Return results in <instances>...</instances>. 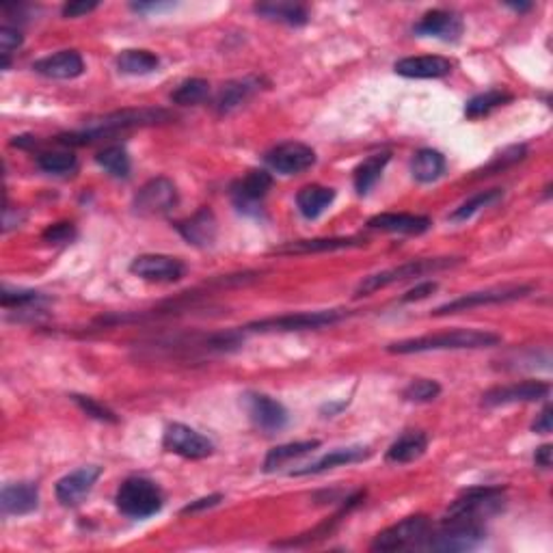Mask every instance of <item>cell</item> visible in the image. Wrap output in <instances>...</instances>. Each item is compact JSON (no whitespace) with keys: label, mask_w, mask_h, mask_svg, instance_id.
<instances>
[{"label":"cell","mask_w":553,"mask_h":553,"mask_svg":"<svg viewBox=\"0 0 553 553\" xmlns=\"http://www.w3.org/2000/svg\"><path fill=\"white\" fill-rule=\"evenodd\" d=\"M502 342L497 333L480 331V329H454V331L422 335V338L402 339L387 346L393 355H413V352H433V350H474L488 349Z\"/></svg>","instance_id":"cell-1"},{"label":"cell","mask_w":553,"mask_h":553,"mask_svg":"<svg viewBox=\"0 0 553 553\" xmlns=\"http://www.w3.org/2000/svg\"><path fill=\"white\" fill-rule=\"evenodd\" d=\"M169 113L161 109H143V110H121V113L109 115L104 120H98L89 123L85 130L61 134V143L66 145H89L96 141L110 137V134L130 130V128L139 126H151V123L167 121Z\"/></svg>","instance_id":"cell-2"},{"label":"cell","mask_w":553,"mask_h":553,"mask_svg":"<svg viewBox=\"0 0 553 553\" xmlns=\"http://www.w3.org/2000/svg\"><path fill=\"white\" fill-rule=\"evenodd\" d=\"M504 508L502 486H478L469 488L450 506L443 523H478L480 519L499 513Z\"/></svg>","instance_id":"cell-3"},{"label":"cell","mask_w":553,"mask_h":553,"mask_svg":"<svg viewBox=\"0 0 553 553\" xmlns=\"http://www.w3.org/2000/svg\"><path fill=\"white\" fill-rule=\"evenodd\" d=\"M117 510L130 519H147L161 513L164 496L156 482L147 478H128L115 496Z\"/></svg>","instance_id":"cell-4"},{"label":"cell","mask_w":553,"mask_h":553,"mask_svg":"<svg viewBox=\"0 0 553 553\" xmlns=\"http://www.w3.org/2000/svg\"><path fill=\"white\" fill-rule=\"evenodd\" d=\"M458 262L461 260H456V257H423V260H413L407 264H400V266L381 270V273L366 276V279L357 286L355 297H368V294L379 292V290H382V287H387L391 284H400V281L413 279V276H422L428 273H437V270H443V268H452Z\"/></svg>","instance_id":"cell-5"},{"label":"cell","mask_w":553,"mask_h":553,"mask_svg":"<svg viewBox=\"0 0 553 553\" xmlns=\"http://www.w3.org/2000/svg\"><path fill=\"white\" fill-rule=\"evenodd\" d=\"M349 311L344 309H320V311H301V314H286L264 318V320L246 325V331L253 333H284V331H308V329L331 327L335 322L344 320Z\"/></svg>","instance_id":"cell-6"},{"label":"cell","mask_w":553,"mask_h":553,"mask_svg":"<svg viewBox=\"0 0 553 553\" xmlns=\"http://www.w3.org/2000/svg\"><path fill=\"white\" fill-rule=\"evenodd\" d=\"M428 527H431L428 516H423V515L407 516V519L396 523V526L382 529L379 537L374 538V543L370 549L381 551V553L409 549V547L420 545L422 540L426 538Z\"/></svg>","instance_id":"cell-7"},{"label":"cell","mask_w":553,"mask_h":553,"mask_svg":"<svg viewBox=\"0 0 553 553\" xmlns=\"http://www.w3.org/2000/svg\"><path fill=\"white\" fill-rule=\"evenodd\" d=\"M426 547L433 551L456 553V551H472L486 538L485 529L480 523H443V529L433 537L426 534Z\"/></svg>","instance_id":"cell-8"},{"label":"cell","mask_w":553,"mask_h":553,"mask_svg":"<svg viewBox=\"0 0 553 553\" xmlns=\"http://www.w3.org/2000/svg\"><path fill=\"white\" fill-rule=\"evenodd\" d=\"M532 292L529 286H504V287H488V290L464 294L461 298L441 305L433 311L434 316H448V314H458V311H469L475 308H485V305H497V303H510L516 298L527 297Z\"/></svg>","instance_id":"cell-9"},{"label":"cell","mask_w":553,"mask_h":553,"mask_svg":"<svg viewBox=\"0 0 553 553\" xmlns=\"http://www.w3.org/2000/svg\"><path fill=\"white\" fill-rule=\"evenodd\" d=\"M175 205H178V188L167 178L150 180L134 197V210L141 216H162Z\"/></svg>","instance_id":"cell-10"},{"label":"cell","mask_w":553,"mask_h":553,"mask_svg":"<svg viewBox=\"0 0 553 553\" xmlns=\"http://www.w3.org/2000/svg\"><path fill=\"white\" fill-rule=\"evenodd\" d=\"M273 186V175L266 169H253L232 184V202L240 212L260 214V205Z\"/></svg>","instance_id":"cell-11"},{"label":"cell","mask_w":553,"mask_h":553,"mask_svg":"<svg viewBox=\"0 0 553 553\" xmlns=\"http://www.w3.org/2000/svg\"><path fill=\"white\" fill-rule=\"evenodd\" d=\"M162 445L167 452L193 458V461H202V458H208L214 452V443L208 437H203L195 428L184 426V423H172L164 433Z\"/></svg>","instance_id":"cell-12"},{"label":"cell","mask_w":553,"mask_h":553,"mask_svg":"<svg viewBox=\"0 0 553 553\" xmlns=\"http://www.w3.org/2000/svg\"><path fill=\"white\" fill-rule=\"evenodd\" d=\"M264 161H266L268 167L276 173L297 175L308 172L309 167H314L316 151L311 150L309 145L290 141V143H281L273 147V150L264 156Z\"/></svg>","instance_id":"cell-13"},{"label":"cell","mask_w":553,"mask_h":553,"mask_svg":"<svg viewBox=\"0 0 553 553\" xmlns=\"http://www.w3.org/2000/svg\"><path fill=\"white\" fill-rule=\"evenodd\" d=\"M130 273L145 281H161V284H172L184 276L186 268L178 257L161 256V253H145V256L134 257L130 264Z\"/></svg>","instance_id":"cell-14"},{"label":"cell","mask_w":553,"mask_h":553,"mask_svg":"<svg viewBox=\"0 0 553 553\" xmlns=\"http://www.w3.org/2000/svg\"><path fill=\"white\" fill-rule=\"evenodd\" d=\"M246 411L257 428L264 433H279L287 426V411L281 402L266 393H246Z\"/></svg>","instance_id":"cell-15"},{"label":"cell","mask_w":553,"mask_h":553,"mask_svg":"<svg viewBox=\"0 0 553 553\" xmlns=\"http://www.w3.org/2000/svg\"><path fill=\"white\" fill-rule=\"evenodd\" d=\"M549 393V382L543 381H523L515 382V385L496 387V390L486 391L482 396V404L485 407H504V404H516V402H537V400L545 398Z\"/></svg>","instance_id":"cell-16"},{"label":"cell","mask_w":553,"mask_h":553,"mask_svg":"<svg viewBox=\"0 0 553 553\" xmlns=\"http://www.w3.org/2000/svg\"><path fill=\"white\" fill-rule=\"evenodd\" d=\"M102 475V467L98 464H89V467H80L76 472L63 475L61 480L57 482V499L63 506H78L82 499H85L96 486V482Z\"/></svg>","instance_id":"cell-17"},{"label":"cell","mask_w":553,"mask_h":553,"mask_svg":"<svg viewBox=\"0 0 553 553\" xmlns=\"http://www.w3.org/2000/svg\"><path fill=\"white\" fill-rule=\"evenodd\" d=\"M415 35H422V37H437L443 41H456L463 33V22L461 17L452 11L445 9H433L428 14H423V17L417 25L413 26Z\"/></svg>","instance_id":"cell-18"},{"label":"cell","mask_w":553,"mask_h":553,"mask_svg":"<svg viewBox=\"0 0 553 553\" xmlns=\"http://www.w3.org/2000/svg\"><path fill=\"white\" fill-rule=\"evenodd\" d=\"M33 69L46 78L72 80L85 72V61L76 50H61L33 63Z\"/></svg>","instance_id":"cell-19"},{"label":"cell","mask_w":553,"mask_h":553,"mask_svg":"<svg viewBox=\"0 0 553 553\" xmlns=\"http://www.w3.org/2000/svg\"><path fill=\"white\" fill-rule=\"evenodd\" d=\"M370 229H381V232L391 234H409V236H420L433 227V221L428 216L407 214V212H385L376 214L368 221Z\"/></svg>","instance_id":"cell-20"},{"label":"cell","mask_w":553,"mask_h":553,"mask_svg":"<svg viewBox=\"0 0 553 553\" xmlns=\"http://www.w3.org/2000/svg\"><path fill=\"white\" fill-rule=\"evenodd\" d=\"M454 68V63L445 57L428 55V57H407L400 58L393 66L396 74L404 76V78H441L448 76Z\"/></svg>","instance_id":"cell-21"},{"label":"cell","mask_w":553,"mask_h":553,"mask_svg":"<svg viewBox=\"0 0 553 553\" xmlns=\"http://www.w3.org/2000/svg\"><path fill=\"white\" fill-rule=\"evenodd\" d=\"M39 504V491L33 482H14L5 485L0 493V506L3 513L11 516H22L33 513Z\"/></svg>","instance_id":"cell-22"},{"label":"cell","mask_w":553,"mask_h":553,"mask_svg":"<svg viewBox=\"0 0 553 553\" xmlns=\"http://www.w3.org/2000/svg\"><path fill=\"white\" fill-rule=\"evenodd\" d=\"M178 232L188 245L210 246L216 238V216L210 208H202L191 219L178 223Z\"/></svg>","instance_id":"cell-23"},{"label":"cell","mask_w":553,"mask_h":553,"mask_svg":"<svg viewBox=\"0 0 553 553\" xmlns=\"http://www.w3.org/2000/svg\"><path fill=\"white\" fill-rule=\"evenodd\" d=\"M370 454H372V450H370L368 445H349V448H338V450L329 452V454H325L322 458H318L316 463L308 464V467L297 469V472H292V475L322 474V472H329V469L342 467V464L366 461V458H370Z\"/></svg>","instance_id":"cell-24"},{"label":"cell","mask_w":553,"mask_h":553,"mask_svg":"<svg viewBox=\"0 0 553 553\" xmlns=\"http://www.w3.org/2000/svg\"><path fill=\"white\" fill-rule=\"evenodd\" d=\"M363 245H366V240L361 238H314V240H297V243L279 246V249H275V253H279V256H308V253L357 249V246Z\"/></svg>","instance_id":"cell-25"},{"label":"cell","mask_w":553,"mask_h":553,"mask_svg":"<svg viewBox=\"0 0 553 553\" xmlns=\"http://www.w3.org/2000/svg\"><path fill=\"white\" fill-rule=\"evenodd\" d=\"M428 448V437L420 431H409L404 433L398 441H393L387 450V463H413L417 458L423 456V452Z\"/></svg>","instance_id":"cell-26"},{"label":"cell","mask_w":553,"mask_h":553,"mask_svg":"<svg viewBox=\"0 0 553 553\" xmlns=\"http://www.w3.org/2000/svg\"><path fill=\"white\" fill-rule=\"evenodd\" d=\"M335 191L333 188L320 186V184H309L303 186L297 195V208L305 219H318V216L325 212L329 205L333 203Z\"/></svg>","instance_id":"cell-27"},{"label":"cell","mask_w":553,"mask_h":553,"mask_svg":"<svg viewBox=\"0 0 553 553\" xmlns=\"http://www.w3.org/2000/svg\"><path fill=\"white\" fill-rule=\"evenodd\" d=\"M256 14H260L266 20L281 22L287 26H303L308 25L309 14L303 5L294 3H260L256 5Z\"/></svg>","instance_id":"cell-28"},{"label":"cell","mask_w":553,"mask_h":553,"mask_svg":"<svg viewBox=\"0 0 553 553\" xmlns=\"http://www.w3.org/2000/svg\"><path fill=\"white\" fill-rule=\"evenodd\" d=\"M260 89V80L257 78H245V80H234L225 85L219 93L216 99V110L219 113H232L238 106H243L253 93Z\"/></svg>","instance_id":"cell-29"},{"label":"cell","mask_w":553,"mask_h":553,"mask_svg":"<svg viewBox=\"0 0 553 553\" xmlns=\"http://www.w3.org/2000/svg\"><path fill=\"white\" fill-rule=\"evenodd\" d=\"M411 173L422 184H431L445 173V156L437 150L415 151L413 161H411Z\"/></svg>","instance_id":"cell-30"},{"label":"cell","mask_w":553,"mask_h":553,"mask_svg":"<svg viewBox=\"0 0 553 553\" xmlns=\"http://www.w3.org/2000/svg\"><path fill=\"white\" fill-rule=\"evenodd\" d=\"M391 154H387V151H382V154H374L368 156L366 161L359 162V167L355 169V188L359 195H368L370 191H372V186L376 182L381 180L382 172H385V167L390 164Z\"/></svg>","instance_id":"cell-31"},{"label":"cell","mask_w":553,"mask_h":553,"mask_svg":"<svg viewBox=\"0 0 553 553\" xmlns=\"http://www.w3.org/2000/svg\"><path fill=\"white\" fill-rule=\"evenodd\" d=\"M316 448H320V441L311 439V441H297V443H286L279 445V448H273L264 458V472H275V469L284 467L286 463L294 461V458L309 454Z\"/></svg>","instance_id":"cell-32"},{"label":"cell","mask_w":553,"mask_h":553,"mask_svg":"<svg viewBox=\"0 0 553 553\" xmlns=\"http://www.w3.org/2000/svg\"><path fill=\"white\" fill-rule=\"evenodd\" d=\"M158 66H161V58L150 50L132 48V50H123L121 55L117 57V68H120V72L130 76L151 74L154 69H158Z\"/></svg>","instance_id":"cell-33"},{"label":"cell","mask_w":553,"mask_h":553,"mask_svg":"<svg viewBox=\"0 0 553 553\" xmlns=\"http://www.w3.org/2000/svg\"><path fill=\"white\" fill-rule=\"evenodd\" d=\"M96 162L104 169L106 173H110L113 178H128L130 175V156L123 150L121 145H110L104 147L102 151L96 156Z\"/></svg>","instance_id":"cell-34"},{"label":"cell","mask_w":553,"mask_h":553,"mask_svg":"<svg viewBox=\"0 0 553 553\" xmlns=\"http://www.w3.org/2000/svg\"><path fill=\"white\" fill-rule=\"evenodd\" d=\"M510 99H513L510 93L499 91V89L480 93V96H474L467 102V106H464V115H467L469 120H480V117H486L488 113H493V110L499 109V106L508 104Z\"/></svg>","instance_id":"cell-35"},{"label":"cell","mask_w":553,"mask_h":553,"mask_svg":"<svg viewBox=\"0 0 553 553\" xmlns=\"http://www.w3.org/2000/svg\"><path fill=\"white\" fill-rule=\"evenodd\" d=\"M499 199H502V191H499V188H491V191H482V193H478V195H474L472 199H469V202H464V203L458 205V208L450 214V221L452 223L469 221L474 214H478L480 210L488 208V205H493L496 202H499Z\"/></svg>","instance_id":"cell-36"},{"label":"cell","mask_w":553,"mask_h":553,"mask_svg":"<svg viewBox=\"0 0 553 553\" xmlns=\"http://www.w3.org/2000/svg\"><path fill=\"white\" fill-rule=\"evenodd\" d=\"M208 93H210L208 80L191 78L182 82L178 89L172 93V102L180 106H195L199 102H203V99L208 98Z\"/></svg>","instance_id":"cell-37"},{"label":"cell","mask_w":553,"mask_h":553,"mask_svg":"<svg viewBox=\"0 0 553 553\" xmlns=\"http://www.w3.org/2000/svg\"><path fill=\"white\" fill-rule=\"evenodd\" d=\"M41 172L52 175H63L76 169V156L72 151H46L37 158Z\"/></svg>","instance_id":"cell-38"},{"label":"cell","mask_w":553,"mask_h":553,"mask_svg":"<svg viewBox=\"0 0 553 553\" xmlns=\"http://www.w3.org/2000/svg\"><path fill=\"white\" fill-rule=\"evenodd\" d=\"M439 393H441V385L437 381L420 379L411 382L407 390L402 391V396L404 400H409V402H433Z\"/></svg>","instance_id":"cell-39"},{"label":"cell","mask_w":553,"mask_h":553,"mask_svg":"<svg viewBox=\"0 0 553 553\" xmlns=\"http://www.w3.org/2000/svg\"><path fill=\"white\" fill-rule=\"evenodd\" d=\"M527 154V150L523 145H515L510 147V150H506L504 154H497V158H493L491 162L486 164L485 169H482V175L485 173H497V172H504V169L513 167V164H516L519 161H523Z\"/></svg>","instance_id":"cell-40"},{"label":"cell","mask_w":553,"mask_h":553,"mask_svg":"<svg viewBox=\"0 0 553 553\" xmlns=\"http://www.w3.org/2000/svg\"><path fill=\"white\" fill-rule=\"evenodd\" d=\"M41 301V294L33 290H11V287H3V297L0 303L3 308H28Z\"/></svg>","instance_id":"cell-41"},{"label":"cell","mask_w":553,"mask_h":553,"mask_svg":"<svg viewBox=\"0 0 553 553\" xmlns=\"http://www.w3.org/2000/svg\"><path fill=\"white\" fill-rule=\"evenodd\" d=\"M74 402L78 404V407L85 411L87 415H91L93 420H99V422H109V423H117V415L113 413L110 409H106L104 404L96 402L93 398H87V396H74Z\"/></svg>","instance_id":"cell-42"},{"label":"cell","mask_w":553,"mask_h":553,"mask_svg":"<svg viewBox=\"0 0 553 553\" xmlns=\"http://www.w3.org/2000/svg\"><path fill=\"white\" fill-rule=\"evenodd\" d=\"M76 236V229L72 223H55L44 232V240L46 243H55V245H66Z\"/></svg>","instance_id":"cell-43"},{"label":"cell","mask_w":553,"mask_h":553,"mask_svg":"<svg viewBox=\"0 0 553 553\" xmlns=\"http://www.w3.org/2000/svg\"><path fill=\"white\" fill-rule=\"evenodd\" d=\"M22 46V35L17 28H11V26H3L0 28V55L3 57H9L11 52L17 50Z\"/></svg>","instance_id":"cell-44"},{"label":"cell","mask_w":553,"mask_h":553,"mask_svg":"<svg viewBox=\"0 0 553 553\" xmlns=\"http://www.w3.org/2000/svg\"><path fill=\"white\" fill-rule=\"evenodd\" d=\"M437 284H434V281H426V284H420V286H415L413 290H409L407 294H404L402 297V303H413V301H423V298H428L431 297V294L437 290Z\"/></svg>","instance_id":"cell-45"},{"label":"cell","mask_w":553,"mask_h":553,"mask_svg":"<svg viewBox=\"0 0 553 553\" xmlns=\"http://www.w3.org/2000/svg\"><path fill=\"white\" fill-rule=\"evenodd\" d=\"M98 9V3H87V0H76V3H68L63 7V17H80L91 14Z\"/></svg>","instance_id":"cell-46"},{"label":"cell","mask_w":553,"mask_h":553,"mask_svg":"<svg viewBox=\"0 0 553 553\" xmlns=\"http://www.w3.org/2000/svg\"><path fill=\"white\" fill-rule=\"evenodd\" d=\"M221 496L216 493V496H210V497H202L197 499V502L188 504L186 508H182V515H191V513H199V510H205V508H212V506H216L221 502Z\"/></svg>","instance_id":"cell-47"},{"label":"cell","mask_w":553,"mask_h":553,"mask_svg":"<svg viewBox=\"0 0 553 553\" xmlns=\"http://www.w3.org/2000/svg\"><path fill=\"white\" fill-rule=\"evenodd\" d=\"M532 431L538 434H549L551 433V407H545L537 417V422L532 423Z\"/></svg>","instance_id":"cell-48"},{"label":"cell","mask_w":553,"mask_h":553,"mask_svg":"<svg viewBox=\"0 0 553 553\" xmlns=\"http://www.w3.org/2000/svg\"><path fill=\"white\" fill-rule=\"evenodd\" d=\"M551 445H540V448L537 450V454H534V461H537L538 467L543 469H549L551 467Z\"/></svg>","instance_id":"cell-49"},{"label":"cell","mask_w":553,"mask_h":553,"mask_svg":"<svg viewBox=\"0 0 553 553\" xmlns=\"http://www.w3.org/2000/svg\"><path fill=\"white\" fill-rule=\"evenodd\" d=\"M508 7H510V9H515V11H519V14H521V11H527V9H532V5H529V3H523V5H521V3H519V5H513V3H508Z\"/></svg>","instance_id":"cell-50"}]
</instances>
